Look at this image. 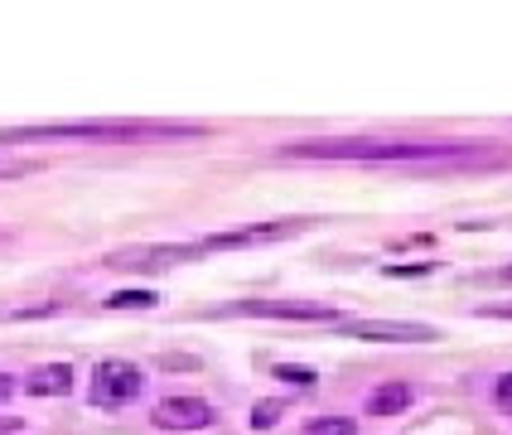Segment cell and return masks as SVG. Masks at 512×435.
Masks as SVG:
<instances>
[{
	"mask_svg": "<svg viewBox=\"0 0 512 435\" xmlns=\"http://www.w3.org/2000/svg\"><path fill=\"white\" fill-rule=\"evenodd\" d=\"M493 402L503 406V411H512V373L498 377V387H493Z\"/></svg>",
	"mask_w": 512,
	"mask_h": 435,
	"instance_id": "cell-15",
	"label": "cell"
},
{
	"mask_svg": "<svg viewBox=\"0 0 512 435\" xmlns=\"http://www.w3.org/2000/svg\"><path fill=\"white\" fill-rule=\"evenodd\" d=\"M411 406V387L406 382H387V387H377L368 397V411L372 416H397V411H406Z\"/></svg>",
	"mask_w": 512,
	"mask_h": 435,
	"instance_id": "cell-10",
	"label": "cell"
},
{
	"mask_svg": "<svg viewBox=\"0 0 512 435\" xmlns=\"http://www.w3.org/2000/svg\"><path fill=\"white\" fill-rule=\"evenodd\" d=\"M150 416H155V426H165V431H208V426L218 421V411L203 402V397H165Z\"/></svg>",
	"mask_w": 512,
	"mask_h": 435,
	"instance_id": "cell-7",
	"label": "cell"
},
{
	"mask_svg": "<svg viewBox=\"0 0 512 435\" xmlns=\"http://www.w3.org/2000/svg\"><path fill=\"white\" fill-rule=\"evenodd\" d=\"M314 218H281V223H252V228H237V232H213V237H203L194 242V252H228V247H252V242H281V237H295V232H305Z\"/></svg>",
	"mask_w": 512,
	"mask_h": 435,
	"instance_id": "cell-5",
	"label": "cell"
},
{
	"mask_svg": "<svg viewBox=\"0 0 512 435\" xmlns=\"http://www.w3.org/2000/svg\"><path fill=\"white\" fill-rule=\"evenodd\" d=\"M155 305H160L155 290H116L102 300V310H155Z\"/></svg>",
	"mask_w": 512,
	"mask_h": 435,
	"instance_id": "cell-11",
	"label": "cell"
},
{
	"mask_svg": "<svg viewBox=\"0 0 512 435\" xmlns=\"http://www.w3.org/2000/svg\"><path fill=\"white\" fill-rule=\"evenodd\" d=\"M194 247H145V252H116L107 266H136V271H155V266H174V261H194Z\"/></svg>",
	"mask_w": 512,
	"mask_h": 435,
	"instance_id": "cell-8",
	"label": "cell"
},
{
	"mask_svg": "<svg viewBox=\"0 0 512 435\" xmlns=\"http://www.w3.org/2000/svg\"><path fill=\"white\" fill-rule=\"evenodd\" d=\"M25 170V165H5V160H0V174H20Z\"/></svg>",
	"mask_w": 512,
	"mask_h": 435,
	"instance_id": "cell-17",
	"label": "cell"
},
{
	"mask_svg": "<svg viewBox=\"0 0 512 435\" xmlns=\"http://www.w3.org/2000/svg\"><path fill=\"white\" fill-rule=\"evenodd\" d=\"M203 136L194 121H44V126H10L0 145L20 141H189Z\"/></svg>",
	"mask_w": 512,
	"mask_h": 435,
	"instance_id": "cell-2",
	"label": "cell"
},
{
	"mask_svg": "<svg viewBox=\"0 0 512 435\" xmlns=\"http://www.w3.org/2000/svg\"><path fill=\"white\" fill-rule=\"evenodd\" d=\"M281 411H285L281 402H256V411H252V431H271V426L281 421Z\"/></svg>",
	"mask_w": 512,
	"mask_h": 435,
	"instance_id": "cell-14",
	"label": "cell"
},
{
	"mask_svg": "<svg viewBox=\"0 0 512 435\" xmlns=\"http://www.w3.org/2000/svg\"><path fill=\"white\" fill-rule=\"evenodd\" d=\"M285 160H392V165H469L488 160V150L469 141H382V136H343V141H290Z\"/></svg>",
	"mask_w": 512,
	"mask_h": 435,
	"instance_id": "cell-1",
	"label": "cell"
},
{
	"mask_svg": "<svg viewBox=\"0 0 512 435\" xmlns=\"http://www.w3.org/2000/svg\"><path fill=\"white\" fill-rule=\"evenodd\" d=\"M271 373L281 382H290V387H314V368H300V363H276Z\"/></svg>",
	"mask_w": 512,
	"mask_h": 435,
	"instance_id": "cell-13",
	"label": "cell"
},
{
	"mask_svg": "<svg viewBox=\"0 0 512 435\" xmlns=\"http://www.w3.org/2000/svg\"><path fill=\"white\" fill-rule=\"evenodd\" d=\"M25 392L29 397H68L73 392V368L68 363H44L25 377Z\"/></svg>",
	"mask_w": 512,
	"mask_h": 435,
	"instance_id": "cell-9",
	"label": "cell"
},
{
	"mask_svg": "<svg viewBox=\"0 0 512 435\" xmlns=\"http://www.w3.org/2000/svg\"><path fill=\"white\" fill-rule=\"evenodd\" d=\"M348 339H368V344H435L440 334L430 324H401V319H353L343 324Z\"/></svg>",
	"mask_w": 512,
	"mask_h": 435,
	"instance_id": "cell-6",
	"label": "cell"
},
{
	"mask_svg": "<svg viewBox=\"0 0 512 435\" xmlns=\"http://www.w3.org/2000/svg\"><path fill=\"white\" fill-rule=\"evenodd\" d=\"M10 392H15V382H10V377L0 373V406H5V397H10Z\"/></svg>",
	"mask_w": 512,
	"mask_h": 435,
	"instance_id": "cell-16",
	"label": "cell"
},
{
	"mask_svg": "<svg viewBox=\"0 0 512 435\" xmlns=\"http://www.w3.org/2000/svg\"><path fill=\"white\" fill-rule=\"evenodd\" d=\"M208 315L223 319H310V324H334L339 310L319 305V300H237V305H218Z\"/></svg>",
	"mask_w": 512,
	"mask_h": 435,
	"instance_id": "cell-4",
	"label": "cell"
},
{
	"mask_svg": "<svg viewBox=\"0 0 512 435\" xmlns=\"http://www.w3.org/2000/svg\"><path fill=\"white\" fill-rule=\"evenodd\" d=\"M145 387V373L136 363H126V358H107V363H97L92 368V387H87V397L92 406H102V411H116V406L136 402Z\"/></svg>",
	"mask_w": 512,
	"mask_h": 435,
	"instance_id": "cell-3",
	"label": "cell"
},
{
	"mask_svg": "<svg viewBox=\"0 0 512 435\" xmlns=\"http://www.w3.org/2000/svg\"><path fill=\"white\" fill-rule=\"evenodd\" d=\"M0 242H5V232H0Z\"/></svg>",
	"mask_w": 512,
	"mask_h": 435,
	"instance_id": "cell-18",
	"label": "cell"
},
{
	"mask_svg": "<svg viewBox=\"0 0 512 435\" xmlns=\"http://www.w3.org/2000/svg\"><path fill=\"white\" fill-rule=\"evenodd\" d=\"M300 435H358V426H353V416H314Z\"/></svg>",
	"mask_w": 512,
	"mask_h": 435,
	"instance_id": "cell-12",
	"label": "cell"
}]
</instances>
